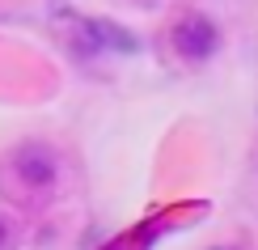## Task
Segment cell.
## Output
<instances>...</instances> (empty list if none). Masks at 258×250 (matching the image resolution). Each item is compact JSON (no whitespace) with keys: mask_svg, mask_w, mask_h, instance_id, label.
Wrapping results in <instances>:
<instances>
[{"mask_svg":"<svg viewBox=\"0 0 258 250\" xmlns=\"http://www.w3.org/2000/svg\"><path fill=\"white\" fill-rule=\"evenodd\" d=\"M212 250H233V246H212Z\"/></svg>","mask_w":258,"mask_h":250,"instance_id":"cell-4","label":"cell"},{"mask_svg":"<svg viewBox=\"0 0 258 250\" xmlns=\"http://www.w3.org/2000/svg\"><path fill=\"white\" fill-rule=\"evenodd\" d=\"M5 242H9V225L0 221V250H5Z\"/></svg>","mask_w":258,"mask_h":250,"instance_id":"cell-3","label":"cell"},{"mask_svg":"<svg viewBox=\"0 0 258 250\" xmlns=\"http://www.w3.org/2000/svg\"><path fill=\"white\" fill-rule=\"evenodd\" d=\"M169 42H174L178 60H186V64H203V60L216 56V47H220V30L212 26L203 13H186V17H178V21H174V34H169Z\"/></svg>","mask_w":258,"mask_h":250,"instance_id":"cell-1","label":"cell"},{"mask_svg":"<svg viewBox=\"0 0 258 250\" xmlns=\"http://www.w3.org/2000/svg\"><path fill=\"white\" fill-rule=\"evenodd\" d=\"M13 174L26 182V187H34V191L55 187V178H59V157H55V148L38 144V140L17 144V148H13Z\"/></svg>","mask_w":258,"mask_h":250,"instance_id":"cell-2","label":"cell"}]
</instances>
